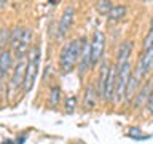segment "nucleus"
I'll return each instance as SVG.
<instances>
[{
    "label": "nucleus",
    "mask_w": 153,
    "mask_h": 144,
    "mask_svg": "<svg viewBox=\"0 0 153 144\" xmlns=\"http://www.w3.org/2000/svg\"><path fill=\"white\" fill-rule=\"evenodd\" d=\"M83 42L85 38H74L70 40L67 45L62 48L61 51V58H59V62H61V70L62 72H70L74 67L80 62V58H81V50H83Z\"/></svg>",
    "instance_id": "f257e3e1"
},
{
    "label": "nucleus",
    "mask_w": 153,
    "mask_h": 144,
    "mask_svg": "<svg viewBox=\"0 0 153 144\" xmlns=\"http://www.w3.org/2000/svg\"><path fill=\"white\" fill-rule=\"evenodd\" d=\"M27 70H26V79H24V85H22V91H29L32 90L35 79L38 75V66H40V48L37 45H32L27 55Z\"/></svg>",
    "instance_id": "f03ea898"
},
{
    "label": "nucleus",
    "mask_w": 153,
    "mask_h": 144,
    "mask_svg": "<svg viewBox=\"0 0 153 144\" xmlns=\"http://www.w3.org/2000/svg\"><path fill=\"white\" fill-rule=\"evenodd\" d=\"M131 74H132V69L129 61L124 62L123 66H117V83H115V93H113L115 104H120L124 99V93H126V86Z\"/></svg>",
    "instance_id": "7ed1b4c3"
},
{
    "label": "nucleus",
    "mask_w": 153,
    "mask_h": 144,
    "mask_svg": "<svg viewBox=\"0 0 153 144\" xmlns=\"http://www.w3.org/2000/svg\"><path fill=\"white\" fill-rule=\"evenodd\" d=\"M26 70H27V62L26 61H18L16 67H14L13 77L10 79L8 85V96H11L16 90H19L24 85V79H26Z\"/></svg>",
    "instance_id": "20e7f679"
},
{
    "label": "nucleus",
    "mask_w": 153,
    "mask_h": 144,
    "mask_svg": "<svg viewBox=\"0 0 153 144\" xmlns=\"http://www.w3.org/2000/svg\"><path fill=\"white\" fill-rule=\"evenodd\" d=\"M104 48H105V37H104V34L100 31L94 32L93 40H91V61H93V66L97 64V62L102 59Z\"/></svg>",
    "instance_id": "39448f33"
},
{
    "label": "nucleus",
    "mask_w": 153,
    "mask_h": 144,
    "mask_svg": "<svg viewBox=\"0 0 153 144\" xmlns=\"http://www.w3.org/2000/svg\"><path fill=\"white\" fill-rule=\"evenodd\" d=\"M74 19H75V7L69 5L64 13L61 14V19H59V24H57V38H62L69 32V29L72 27L74 24Z\"/></svg>",
    "instance_id": "423d86ee"
},
{
    "label": "nucleus",
    "mask_w": 153,
    "mask_h": 144,
    "mask_svg": "<svg viewBox=\"0 0 153 144\" xmlns=\"http://www.w3.org/2000/svg\"><path fill=\"white\" fill-rule=\"evenodd\" d=\"M30 43H32V31L30 29H24L21 43H19V46L13 51V55L18 61H22L24 58L29 55V50H30V46H32Z\"/></svg>",
    "instance_id": "0eeeda50"
},
{
    "label": "nucleus",
    "mask_w": 153,
    "mask_h": 144,
    "mask_svg": "<svg viewBox=\"0 0 153 144\" xmlns=\"http://www.w3.org/2000/svg\"><path fill=\"white\" fill-rule=\"evenodd\" d=\"M91 67H93V61H91V43L85 38L83 50H81V58H80V62H78V72H80L81 79H83L85 74L91 69Z\"/></svg>",
    "instance_id": "6e6552de"
},
{
    "label": "nucleus",
    "mask_w": 153,
    "mask_h": 144,
    "mask_svg": "<svg viewBox=\"0 0 153 144\" xmlns=\"http://www.w3.org/2000/svg\"><path fill=\"white\" fill-rule=\"evenodd\" d=\"M136 69L140 72L142 75L150 74V70L153 69V46L148 48V50H145L140 56H139Z\"/></svg>",
    "instance_id": "1a4fd4ad"
},
{
    "label": "nucleus",
    "mask_w": 153,
    "mask_h": 144,
    "mask_svg": "<svg viewBox=\"0 0 153 144\" xmlns=\"http://www.w3.org/2000/svg\"><path fill=\"white\" fill-rule=\"evenodd\" d=\"M152 90H153V79H148L145 83L142 85V88H139L136 96H134V107L140 109L143 104L147 106V101H148V96H150Z\"/></svg>",
    "instance_id": "9d476101"
},
{
    "label": "nucleus",
    "mask_w": 153,
    "mask_h": 144,
    "mask_svg": "<svg viewBox=\"0 0 153 144\" xmlns=\"http://www.w3.org/2000/svg\"><path fill=\"white\" fill-rule=\"evenodd\" d=\"M142 79H143V75L137 69H134L131 77H129V82H128V86H126V93H124V99H131V98L136 96L137 90L140 88Z\"/></svg>",
    "instance_id": "9b49d317"
},
{
    "label": "nucleus",
    "mask_w": 153,
    "mask_h": 144,
    "mask_svg": "<svg viewBox=\"0 0 153 144\" xmlns=\"http://www.w3.org/2000/svg\"><path fill=\"white\" fill-rule=\"evenodd\" d=\"M108 70H110V64L107 61L102 62V67L99 70V77H97V85H96V91H97V96L104 99L105 94V85H107V79H108Z\"/></svg>",
    "instance_id": "f8f14e48"
},
{
    "label": "nucleus",
    "mask_w": 153,
    "mask_h": 144,
    "mask_svg": "<svg viewBox=\"0 0 153 144\" xmlns=\"http://www.w3.org/2000/svg\"><path fill=\"white\" fill-rule=\"evenodd\" d=\"M115 83H117V66H110L108 70V79H107V85H105V94H104V101H113V93H115Z\"/></svg>",
    "instance_id": "ddd939ff"
},
{
    "label": "nucleus",
    "mask_w": 153,
    "mask_h": 144,
    "mask_svg": "<svg viewBox=\"0 0 153 144\" xmlns=\"http://www.w3.org/2000/svg\"><path fill=\"white\" fill-rule=\"evenodd\" d=\"M132 46H134V43L131 40L123 42L121 45H120L118 53H117V64L115 66H123L124 62L129 61V56H131V53H132Z\"/></svg>",
    "instance_id": "4468645a"
},
{
    "label": "nucleus",
    "mask_w": 153,
    "mask_h": 144,
    "mask_svg": "<svg viewBox=\"0 0 153 144\" xmlns=\"http://www.w3.org/2000/svg\"><path fill=\"white\" fill-rule=\"evenodd\" d=\"M96 101H97V91L93 85L86 86L85 90V96H83V107L85 109H93L96 106Z\"/></svg>",
    "instance_id": "2eb2a0df"
},
{
    "label": "nucleus",
    "mask_w": 153,
    "mask_h": 144,
    "mask_svg": "<svg viewBox=\"0 0 153 144\" xmlns=\"http://www.w3.org/2000/svg\"><path fill=\"white\" fill-rule=\"evenodd\" d=\"M13 64V55L10 50H5L3 53H0V77H5L8 74L10 67Z\"/></svg>",
    "instance_id": "dca6fc26"
},
{
    "label": "nucleus",
    "mask_w": 153,
    "mask_h": 144,
    "mask_svg": "<svg viewBox=\"0 0 153 144\" xmlns=\"http://www.w3.org/2000/svg\"><path fill=\"white\" fill-rule=\"evenodd\" d=\"M22 32H24V27L22 26H16V27H13V31H10V42H8L10 51H11V50L14 51L19 46L21 38H22Z\"/></svg>",
    "instance_id": "f3484780"
},
{
    "label": "nucleus",
    "mask_w": 153,
    "mask_h": 144,
    "mask_svg": "<svg viewBox=\"0 0 153 144\" xmlns=\"http://www.w3.org/2000/svg\"><path fill=\"white\" fill-rule=\"evenodd\" d=\"M126 5H113V8L110 10V13L107 14L110 21H120L124 14H126Z\"/></svg>",
    "instance_id": "a211bd4d"
},
{
    "label": "nucleus",
    "mask_w": 153,
    "mask_h": 144,
    "mask_svg": "<svg viewBox=\"0 0 153 144\" xmlns=\"http://www.w3.org/2000/svg\"><path fill=\"white\" fill-rule=\"evenodd\" d=\"M10 42V31L7 27H2L0 29V53H3L5 50H8L7 45Z\"/></svg>",
    "instance_id": "6ab92c4d"
},
{
    "label": "nucleus",
    "mask_w": 153,
    "mask_h": 144,
    "mask_svg": "<svg viewBox=\"0 0 153 144\" xmlns=\"http://www.w3.org/2000/svg\"><path fill=\"white\" fill-rule=\"evenodd\" d=\"M50 104L53 106V107H56L57 104H59V101H61V88L59 86H53L51 91H50Z\"/></svg>",
    "instance_id": "aec40b11"
},
{
    "label": "nucleus",
    "mask_w": 153,
    "mask_h": 144,
    "mask_svg": "<svg viewBox=\"0 0 153 144\" xmlns=\"http://www.w3.org/2000/svg\"><path fill=\"white\" fill-rule=\"evenodd\" d=\"M96 8H97V11L100 14H108L110 10L113 8V3L112 2H107V0H104V2H97L96 3Z\"/></svg>",
    "instance_id": "412c9836"
},
{
    "label": "nucleus",
    "mask_w": 153,
    "mask_h": 144,
    "mask_svg": "<svg viewBox=\"0 0 153 144\" xmlns=\"http://www.w3.org/2000/svg\"><path fill=\"white\" fill-rule=\"evenodd\" d=\"M76 104H78V101H76V96H67L64 99V107L67 112H74L76 109Z\"/></svg>",
    "instance_id": "4be33fe9"
},
{
    "label": "nucleus",
    "mask_w": 153,
    "mask_h": 144,
    "mask_svg": "<svg viewBox=\"0 0 153 144\" xmlns=\"http://www.w3.org/2000/svg\"><path fill=\"white\" fill-rule=\"evenodd\" d=\"M153 46V27L150 29V31L147 32V35H145V38H143V51L145 50H148V48H152Z\"/></svg>",
    "instance_id": "5701e85b"
},
{
    "label": "nucleus",
    "mask_w": 153,
    "mask_h": 144,
    "mask_svg": "<svg viewBox=\"0 0 153 144\" xmlns=\"http://www.w3.org/2000/svg\"><path fill=\"white\" fill-rule=\"evenodd\" d=\"M128 136H131V138H136V139H147L148 136H142V131L139 128H129L128 130Z\"/></svg>",
    "instance_id": "b1692460"
},
{
    "label": "nucleus",
    "mask_w": 153,
    "mask_h": 144,
    "mask_svg": "<svg viewBox=\"0 0 153 144\" xmlns=\"http://www.w3.org/2000/svg\"><path fill=\"white\" fill-rule=\"evenodd\" d=\"M147 109H148V114L153 115V90H152L150 96H148V101H147Z\"/></svg>",
    "instance_id": "393cba45"
},
{
    "label": "nucleus",
    "mask_w": 153,
    "mask_h": 144,
    "mask_svg": "<svg viewBox=\"0 0 153 144\" xmlns=\"http://www.w3.org/2000/svg\"><path fill=\"white\" fill-rule=\"evenodd\" d=\"M3 5H5V2H0V7H3Z\"/></svg>",
    "instance_id": "a878e982"
},
{
    "label": "nucleus",
    "mask_w": 153,
    "mask_h": 144,
    "mask_svg": "<svg viewBox=\"0 0 153 144\" xmlns=\"http://www.w3.org/2000/svg\"><path fill=\"white\" fill-rule=\"evenodd\" d=\"M152 27H153V16H152Z\"/></svg>",
    "instance_id": "bb28decb"
}]
</instances>
